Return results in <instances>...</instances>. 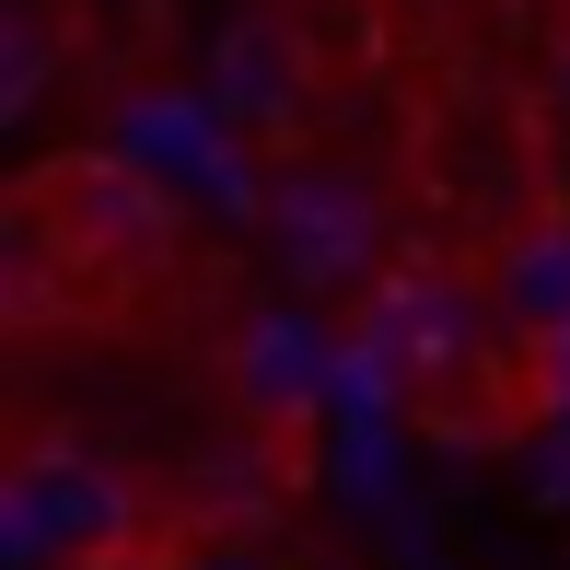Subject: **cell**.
Instances as JSON below:
<instances>
[{
  "mask_svg": "<svg viewBox=\"0 0 570 570\" xmlns=\"http://www.w3.org/2000/svg\"><path fill=\"white\" fill-rule=\"evenodd\" d=\"M187 245V210L151 187L128 151H47L12 187V315L36 326L47 292L106 303V292H151Z\"/></svg>",
  "mask_w": 570,
  "mask_h": 570,
  "instance_id": "obj_1",
  "label": "cell"
},
{
  "mask_svg": "<svg viewBox=\"0 0 570 570\" xmlns=\"http://www.w3.org/2000/svg\"><path fill=\"white\" fill-rule=\"evenodd\" d=\"M140 478L70 420H23L12 465H0V535H12V570H128L140 559Z\"/></svg>",
  "mask_w": 570,
  "mask_h": 570,
  "instance_id": "obj_2",
  "label": "cell"
},
{
  "mask_svg": "<svg viewBox=\"0 0 570 570\" xmlns=\"http://www.w3.org/2000/svg\"><path fill=\"white\" fill-rule=\"evenodd\" d=\"M489 303H501V326H535V338H570V222H524L501 245V268H489Z\"/></svg>",
  "mask_w": 570,
  "mask_h": 570,
  "instance_id": "obj_3",
  "label": "cell"
},
{
  "mask_svg": "<svg viewBox=\"0 0 570 570\" xmlns=\"http://www.w3.org/2000/svg\"><path fill=\"white\" fill-rule=\"evenodd\" d=\"M548 106H559V140H570V36H559V59H548Z\"/></svg>",
  "mask_w": 570,
  "mask_h": 570,
  "instance_id": "obj_4",
  "label": "cell"
}]
</instances>
